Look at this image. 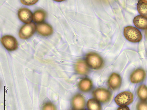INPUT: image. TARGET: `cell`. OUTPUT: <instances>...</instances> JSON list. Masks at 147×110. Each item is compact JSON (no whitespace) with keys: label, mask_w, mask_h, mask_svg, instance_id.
I'll list each match as a JSON object with an SVG mask.
<instances>
[{"label":"cell","mask_w":147,"mask_h":110,"mask_svg":"<svg viewBox=\"0 0 147 110\" xmlns=\"http://www.w3.org/2000/svg\"><path fill=\"white\" fill-rule=\"evenodd\" d=\"M72 105L74 110L83 109L86 105V101L84 96L80 94L76 95L72 99Z\"/></svg>","instance_id":"obj_8"},{"label":"cell","mask_w":147,"mask_h":110,"mask_svg":"<svg viewBox=\"0 0 147 110\" xmlns=\"http://www.w3.org/2000/svg\"><path fill=\"white\" fill-rule=\"evenodd\" d=\"M36 30L42 35L47 36L51 35L53 32L52 28L49 24L41 23L36 26Z\"/></svg>","instance_id":"obj_11"},{"label":"cell","mask_w":147,"mask_h":110,"mask_svg":"<svg viewBox=\"0 0 147 110\" xmlns=\"http://www.w3.org/2000/svg\"><path fill=\"white\" fill-rule=\"evenodd\" d=\"M137 95L142 101H147V87L146 85H140L138 89Z\"/></svg>","instance_id":"obj_17"},{"label":"cell","mask_w":147,"mask_h":110,"mask_svg":"<svg viewBox=\"0 0 147 110\" xmlns=\"http://www.w3.org/2000/svg\"><path fill=\"white\" fill-rule=\"evenodd\" d=\"M93 95L95 99L99 102L105 103L111 100L112 94L109 90L104 88H98L93 92Z\"/></svg>","instance_id":"obj_4"},{"label":"cell","mask_w":147,"mask_h":110,"mask_svg":"<svg viewBox=\"0 0 147 110\" xmlns=\"http://www.w3.org/2000/svg\"><path fill=\"white\" fill-rule=\"evenodd\" d=\"M43 110H56L55 106L51 103H47L44 105Z\"/></svg>","instance_id":"obj_20"},{"label":"cell","mask_w":147,"mask_h":110,"mask_svg":"<svg viewBox=\"0 0 147 110\" xmlns=\"http://www.w3.org/2000/svg\"><path fill=\"white\" fill-rule=\"evenodd\" d=\"M82 110H86V109H82Z\"/></svg>","instance_id":"obj_24"},{"label":"cell","mask_w":147,"mask_h":110,"mask_svg":"<svg viewBox=\"0 0 147 110\" xmlns=\"http://www.w3.org/2000/svg\"><path fill=\"white\" fill-rule=\"evenodd\" d=\"M124 34L125 38L131 42H139L142 39L141 32L138 29L133 27L129 26L125 28Z\"/></svg>","instance_id":"obj_1"},{"label":"cell","mask_w":147,"mask_h":110,"mask_svg":"<svg viewBox=\"0 0 147 110\" xmlns=\"http://www.w3.org/2000/svg\"><path fill=\"white\" fill-rule=\"evenodd\" d=\"M134 25L138 28L141 30L147 29V18L141 15L135 17L133 20Z\"/></svg>","instance_id":"obj_14"},{"label":"cell","mask_w":147,"mask_h":110,"mask_svg":"<svg viewBox=\"0 0 147 110\" xmlns=\"http://www.w3.org/2000/svg\"><path fill=\"white\" fill-rule=\"evenodd\" d=\"M93 87V83L92 80L89 78H85L80 81L78 84L79 89L84 93L90 91Z\"/></svg>","instance_id":"obj_13"},{"label":"cell","mask_w":147,"mask_h":110,"mask_svg":"<svg viewBox=\"0 0 147 110\" xmlns=\"http://www.w3.org/2000/svg\"><path fill=\"white\" fill-rule=\"evenodd\" d=\"M146 34L147 36V30H146Z\"/></svg>","instance_id":"obj_23"},{"label":"cell","mask_w":147,"mask_h":110,"mask_svg":"<svg viewBox=\"0 0 147 110\" xmlns=\"http://www.w3.org/2000/svg\"><path fill=\"white\" fill-rule=\"evenodd\" d=\"M86 60V62L89 67L93 69H99L103 64V61L102 57L96 53H92L88 54Z\"/></svg>","instance_id":"obj_2"},{"label":"cell","mask_w":147,"mask_h":110,"mask_svg":"<svg viewBox=\"0 0 147 110\" xmlns=\"http://www.w3.org/2000/svg\"><path fill=\"white\" fill-rule=\"evenodd\" d=\"M36 28V25L33 22L25 24L20 30L19 34L20 38L23 40L29 38L35 33Z\"/></svg>","instance_id":"obj_5"},{"label":"cell","mask_w":147,"mask_h":110,"mask_svg":"<svg viewBox=\"0 0 147 110\" xmlns=\"http://www.w3.org/2000/svg\"><path fill=\"white\" fill-rule=\"evenodd\" d=\"M87 107L89 110H102L100 102L95 99H89L87 103Z\"/></svg>","instance_id":"obj_18"},{"label":"cell","mask_w":147,"mask_h":110,"mask_svg":"<svg viewBox=\"0 0 147 110\" xmlns=\"http://www.w3.org/2000/svg\"><path fill=\"white\" fill-rule=\"evenodd\" d=\"M134 100V95L130 92L126 91L119 94L115 97V101L118 105L127 106L131 104Z\"/></svg>","instance_id":"obj_3"},{"label":"cell","mask_w":147,"mask_h":110,"mask_svg":"<svg viewBox=\"0 0 147 110\" xmlns=\"http://www.w3.org/2000/svg\"><path fill=\"white\" fill-rule=\"evenodd\" d=\"M45 12L42 10H38L35 11L33 15V21L36 23H41L43 21L46 17Z\"/></svg>","instance_id":"obj_16"},{"label":"cell","mask_w":147,"mask_h":110,"mask_svg":"<svg viewBox=\"0 0 147 110\" xmlns=\"http://www.w3.org/2000/svg\"><path fill=\"white\" fill-rule=\"evenodd\" d=\"M18 16L20 20L24 23H30L33 19V15L31 11L27 8L20 9L18 11Z\"/></svg>","instance_id":"obj_10"},{"label":"cell","mask_w":147,"mask_h":110,"mask_svg":"<svg viewBox=\"0 0 147 110\" xmlns=\"http://www.w3.org/2000/svg\"><path fill=\"white\" fill-rule=\"evenodd\" d=\"M117 110H130L129 108L127 106H122L119 107Z\"/></svg>","instance_id":"obj_22"},{"label":"cell","mask_w":147,"mask_h":110,"mask_svg":"<svg viewBox=\"0 0 147 110\" xmlns=\"http://www.w3.org/2000/svg\"><path fill=\"white\" fill-rule=\"evenodd\" d=\"M1 41L4 46L9 51H14L17 49L18 42L16 38L13 36H4L1 38Z\"/></svg>","instance_id":"obj_6"},{"label":"cell","mask_w":147,"mask_h":110,"mask_svg":"<svg viewBox=\"0 0 147 110\" xmlns=\"http://www.w3.org/2000/svg\"><path fill=\"white\" fill-rule=\"evenodd\" d=\"M21 3L24 5H33L38 1H21Z\"/></svg>","instance_id":"obj_21"},{"label":"cell","mask_w":147,"mask_h":110,"mask_svg":"<svg viewBox=\"0 0 147 110\" xmlns=\"http://www.w3.org/2000/svg\"><path fill=\"white\" fill-rule=\"evenodd\" d=\"M146 73L142 69H138L134 71L130 75V78L131 82L138 83L143 81L146 77Z\"/></svg>","instance_id":"obj_9"},{"label":"cell","mask_w":147,"mask_h":110,"mask_svg":"<svg viewBox=\"0 0 147 110\" xmlns=\"http://www.w3.org/2000/svg\"><path fill=\"white\" fill-rule=\"evenodd\" d=\"M75 70L78 74L86 75L89 72V67L86 62L83 60L78 61L75 66Z\"/></svg>","instance_id":"obj_12"},{"label":"cell","mask_w":147,"mask_h":110,"mask_svg":"<svg viewBox=\"0 0 147 110\" xmlns=\"http://www.w3.org/2000/svg\"><path fill=\"white\" fill-rule=\"evenodd\" d=\"M137 110H147V102L146 101L139 102L137 106Z\"/></svg>","instance_id":"obj_19"},{"label":"cell","mask_w":147,"mask_h":110,"mask_svg":"<svg viewBox=\"0 0 147 110\" xmlns=\"http://www.w3.org/2000/svg\"><path fill=\"white\" fill-rule=\"evenodd\" d=\"M138 10L140 15L147 18V1L141 0L137 5Z\"/></svg>","instance_id":"obj_15"},{"label":"cell","mask_w":147,"mask_h":110,"mask_svg":"<svg viewBox=\"0 0 147 110\" xmlns=\"http://www.w3.org/2000/svg\"><path fill=\"white\" fill-rule=\"evenodd\" d=\"M108 82L109 87L110 89L113 90H116L119 89L121 86V78L118 73H113L109 76Z\"/></svg>","instance_id":"obj_7"}]
</instances>
